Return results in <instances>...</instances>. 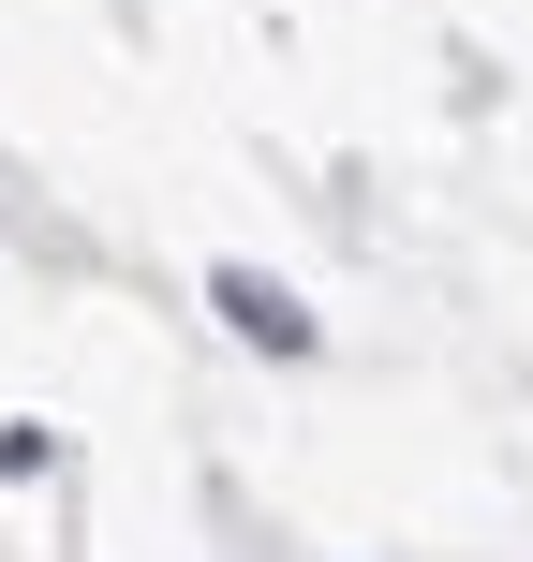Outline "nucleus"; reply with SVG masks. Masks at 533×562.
I'll return each mask as SVG.
<instances>
[{
  "instance_id": "f257e3e1",
  "label": "nucleus",
  "mask_w": 533,
  "mask_h": 562,
  "mask_svg": "<svg viewBox=\"0 0 533 562\" xmlns=\"http://www.w3.org/2000/svg\"><path fill=\"white\" fill-rule=\"evenodd\" d=\"M208 296H223V326H237V340H267V356H311V311L281 296L267 267H208Z\"/></svg>"
}]
</instances>
